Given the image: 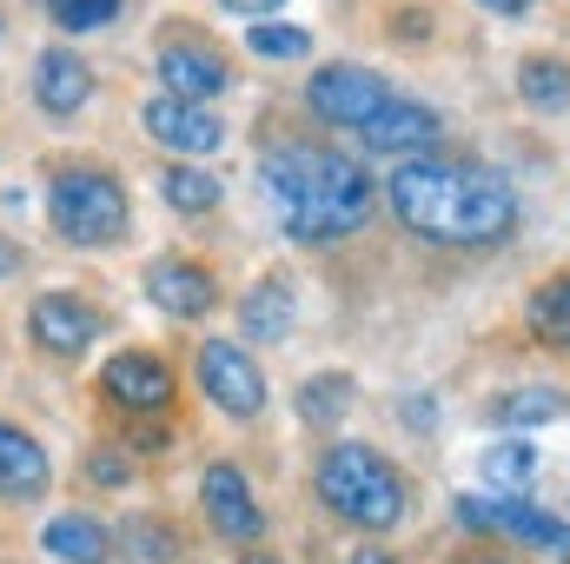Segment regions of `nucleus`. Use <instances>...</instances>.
I'll return each instance as SVG.
<instances>
[{
    "label": "nucleus",
    "instance_id": "nucleus-23",
    "mask_svg": "<svg viewBox=\"0 0 570 564\" xmlns=\"http://www.w3.org/2000/svg\"><path fill=\"white\" fill-rule=\"evenodd\" d=\"M246 54H259V60H305L312 54V33L298 20H253Z\"/></svg>",
    "mask_w": 570,
    "mask_h": 564
},
{
    "label": "nucleus",
    "instance_id": "nucleus-14",
    "mask_svg": "<svg viewBox=\"0 0 570 564\" xmlns=\"http://www.w3.org/2000/svg\"><path fill=\"white\" fill-rule=\"evenodd\" d=\"M146 299L173 319H199L219 305V280L193 260H159V266H146Z\"/></svg>",
    "mask_w": 570,
    "mask_h": 564
},
{
    "label": "nucleus",
    "instance_id": "nucleus-29",
    "mask_svg": "<svg viewBox=\"0 0 570 564\" xmlns=\"http://www.w3.org/2000/svg\"><path fill=\"white\" fill-rule=\"evenodd\" d=\"M352 564H399V558H385V552H358Z\"/></svg>",
    "mask_w": 570,
    "mask_h": 564
},
{
    "label": "nucleus",
    "instance_id": "nucleus-20",
    "mask_svg": "<svg viewBox=\"0 0 570 564\" xmlns=\"http://www.w3.org/2000/svg\"><path fill=\"white\" fill-rule=\"evenodd\" d=\"M159 193H166V206H173V213H213L226 186H219L213 173H199V166H166Z\"/></svg>",
    "mask_w": 570,
    "mask_h": 564
},
{
    "label": "nucleus",
    "instance_id": "nucleus-12",
    "mask_svg": "<svg viewBox=\"0 0 570 564\" xmlns=\"http://www.w3.org/2000/svg\"><path fill=\"white\" fill-rule=\"evenodd\" d=\"M438 140H444V120H438L431 107H419V100H392V107L365 127V146L385 153V159H431Z\"/></svg>",
    "mask_w": 570,
    "mask_h": 564
},
{
    "label": "nucleus",
    "instance_id": "nucleus-8",
    "mask_svg": "<svg viewBox=\"0 0 570 564\" xmlns=\"http://www.w3.org/2000/svg\"><path fill=\"white\" fill-rule=\"evenodd\" d=\"M199 512H206V525H213L219 538H233V545H253V538L266 532V512H259V498H253V485H246V471H239L233 458L206 465V478H199Z\"/></svg>",
    "mask_w": 570,
    "mask_h": 564
},
{
    "label": "nucleus",
    "instance_id": "nucleus-3",
    "mask_svg": "<svg viewBox=\"0 0 570 564\" xmlns=\"http://www.w3.org/2000/svg\"><path fill=\"white\" fill-rule=\"evenodd\" d=\"M325 512H338L345 525L358 532H392L405 525V478L392 471V458L379 445H358V438H338L318 451V471H312Z\"/></svg>",
    "mask_w": 570,
    "mask_h": 564
},
{
    "label": "nucleus",
    "instance_id": "nucleus-19",
    "mask_svg": "<svg viewBox=\"0 0 570 564\" xmlns=\"http://www.w3.org/2000/svg\"><path fill=\"white\" fill-rule=\"evenodd\" d=\"M345 406H352V379H345V372H312V379L298 386V419L305 425H338Z\"/></svg>",
    "mask_w": 570,
    "mask_h": 564
},
{
    "label": "nucleus",
    "instance_id": "nucleus-13",
    "mask_svg": "<svg viewBox=\"0 0 570 564\" xmlns=\"http://www.w3.org/2000/svg\"><path fill=\"white\" fill-rule=\"evenodd\" d=\"M33 100H40V114L73 120V114L94 100V67H87L73 47H47V54L33 60Z\"/></svg>",
    "mask_w": 570,
    "mask_h": 564
},
{
    "label": "nucleus",
    "instance_id": "nucleus-16",
    "mask_svg": "<svg viewBox=\"0 0 570 564\" xmlns=\"http://www.w3.org/2000/svg\"><path fill=\"white\" fill-rule=\"evenodd\" d=\"M40 545H47L60 564H107V552H114L107 525H100V518H87V512H60V518H47Z\"/></svg>",
    "mask_w": 570,
    "mask_h": 564
},
{
    "label": "nucleus",
    "instance_id": "nucleus-2",
    "mask_svg": "<svg viewBox=\"0 0 570 564\" xmlns=\"http://www.w3.org/2000/svg\"><path fill=\"white\" fill-rule=\"evenodd\" d=\"M259 186L298 246H332L372 220V179L338 146H279L259 159Z\"/></svg>",
    "mask_w": 570,
    "mask_h": 564
},
{
    "label": "nucleus",
    "instance_id": "nucleus-21",
    "mask_svg": "<svg viewBox=\"0 0 570 564\" xmlns=\"http://www.w3.org/2000/svg\"><path fill=\"white\" fill-rule=\"evenodd\" d=\"M484 478H491V492H518V485H531L538 478V451L524 445V438H498L491 451H484Z\"/></svg>",
    "mask_w": 570,
    "mask_h": 564
},
{
    "label": "nucleus",
    "instance_id": "nucleus-28",
    "mask_svg": "<svg viewBox=\"0 0 570 564\" xmlns=\"http://www.w3.org/2000/svg\"><path fill=\"white\" fill-rule=\"evenodd\" d=\"M478 7H491V13H531L538 0H478Z\"/></svg>",
    "mask_w": 570,
    "mask_h": 564
},
{
    "label": "nucleus",
    "instance_id": "nucleus-7",
    "mask_svg": "<svg viewBox=\"0 0 570 564\" xmlns=\"http://www.w3.org/2000/svg\"><path fill=\"white\" fill-rule=\"evenodd\" d=\"M199 392H206V406H219L226 419H239V425L266 412V372L233 339H206L199 346Z\"/></svg>",
    "mask_w": 570,
    "mask_h": 564
},
{
    "label": "nucleus",
    "instance_id": "nucleus-22",
    "mask_svg": "<svg viewBox=\"0 0 570 564\" xmlns=\"http://www.w3.org/2000/svg\"><path fill=\"white\" fill-rule=\"evenodd\" d=\"M570 399L564 392H551V386H518V392H504L498 406H491V419L498 425H544V419H558Z\"/></svg>",
    "mask_w": 570,
    "mask_h": 564
},
{
    "label": "nucleus",
    "instance_id": "nucleus-31",
    "mask_svg": "<svg viewBox=\"0 0 570 564\" xmlns=\"http://www.w3.org/2000/svg\"><path fill=\"white\" fill-rule=\"evenodd\" d=\"M464 564H511V558H464Z\"/></svg>",
    "mask_w": 570,
    "mask_h": 564
},
{
    "label": "nucleus",
    "instance_id": "nucleus-18",
    "mask_svg": "<svg viewBox=\"0 0 570 564\" xmlns=\"http://www.w3.org/2000/svg\"><path fill=\"white\" fill-rule=\"evenodd\" d=\"M518 94L531 114H564L570 107V60H551V54H531L518 67Z\"/></svg>",
    "mask_w": 570,
    "mask_h": 564
},
{
    "label": "nucleus",
    "instance_id": "nucleus-15",
    "mask_svg": "<svg viewBox=\"0 0 570 564\" xmlns=\"http://www.w3.org/2000/svg\"><path fill=\"white\" fill-rule=\"evenodd\" d=\"M47 492V451L20 425L0 419V498H40Z\"/></svg>",
    "mask_w": 570,
    "mask_h": 564
},
{
    "label": "nucleus",
    "instance_id": "nucleus-26",
    "mask_svg": "<svg viewBox=\"0 0 570 564\" xmlns=\"http://www.w3.org/2000/svg\"><path fill=\"white\" fill-rule=\"evenodd\" d=\"M87 471H94V485H127V478H134V465H127L120 451H94Z\"/></svg>",
    "mask_w": 570,
    "mask_h": 564
},
{
    "label": "nucleus",
    "instance_id": "nucleus-25",
    "mask_svg": "<svg viewBox=\"0 0 570 564\" xmlns=\"http://www.w3.org/2000/svg\"><path fill=\"white\" fill-rule=\"evenodd\" d=\"M120 7H127V0H47V13H53V27H60V33L114 27V20H120Z\"/></svg>",
    "mask_w": 570,
    "mask_h": 564
},
{
    "label": "nucleus",
    "instance_id": "nucleus-11",
    "mask_svg": "<svg viewBox=\"0 0 570 564\" xmlns=\"http://www.w3.org/2000/svg\"><path fill=\"white\" fill-rule=\"evenodd\" d=\"M100 392L120 406V412H140V419H153V412H166L173 406V372L153 359V352H120V359H107V372H100Z\"/></svg>",
    "mask_w": 570,
    "mask_h": 564
},
{
    "label": "nucleus",
    "instance_id": "nucleus-6",
    "mask_svg": "<svg viewBox=\"0 0 570 564\" xmlns=\"http://www.w3.org/2000/svg\"><path fill=\"white\" fill-rule=\"evenodd\" d=\"M159 87L173 94V100H219L226 87H233V67H226V54L213 47V40H199V27H166V40H159Z\"/></svg>",
    "mask_w": 570,
    "mask_h": 564
},
{
    "label": "nucleus",
    "instance_id": "nucleus-10",
    "mask_svg": "<svg viewBox=\"0 0 570 564\" xmlns=\"http://www.w3.org/2000/svg\"><path fill=\"white\" fill-rule=\"evenodd\" d=\"M140 120H146V134L166 146V153H179V159H199V153H219L226 146V120L213 107H199V100L159 94V100H146Z\"/></svg>",
    "mask_w": 570,
    "mask_h": 564
},
{
    "label": "nucleus",
    "instance_id": "nucleus-9",
    "mask_svg": "<svg viewBox=\"0 0 570 564\" xmlns=\"http://www.w3.org/2000/svg\"><path fill=\"white\" fill-rule=\"evenodd\" d=\"M27 332H33V346H40L47 359H80V352L100 339V312H94V299H80V292H40L33 312H27Z\"/></svg>",
    "mask_w": 570,
    "mask_h": 564
},
{
    "label": "nucleus",
    "instance_id": "nucleus-5",
    "mask_svg": "<svg viewBox=\"0 0 570 564\" xmlns=\"http://www.w3.org/2000/svg\"><path fill=\"white\" fill-rule=\"evenodd\" d=\"M399 94L385 87V74H372V67H358V60H332V67H318L312 80H305V107L325 120V127H372L385 107H392Z\"/></svg>",
    "mask_w": 570,
    "mask_h": 564
},
{
    "label": "nucleus",
    "instance_id": "nucleus-24",
    "mask_svg": "<svg viewBox=\"0 0 570 564\" xmlns=\"http://www.w3.org/2000/svg\"><path fill=\"white\" fill-rule=\"evenodd\" d=\"M531 332L551 346H570V273L531 292Z\"/></svg>",
    "mask_w": 570,
    "mask_h": 564
},
{
    "label": "nucleus",
    "instance_id": "nucleus-1",
    "mask_svg": "<svg viewBox=\"0 0 570 564\" xmlns=\"http://www.w3.org/2000/svg\"><path fill=\"white\" fill-rule=\"evenodd\" d=\"M392 220L431 246H498L518 226V193L478 159H405L379 186Z\"/></svg>",
    "mask_w": 570,
    "mask_h": 564
},
{
    "label": "nucleus",
    "instance_id": "nucleus-30",
    "mask_svg": "<svg viewBox=\"0 0 570 564\" xmlns=\"http://www.w3.org/2000/svg\"><path fill=\"white\" fill-rule=\"evenodd\" d=\"M246 564H285V558H273V552H246Z\"/></svg>",
    "mask_w": 570,
    "mask_h": 564
},
{
    "label": "nucleus",
    "instance_id": "nucleus-27",
    "mask_svg": "<svg viewBox=\"0 0 570 564\" xmlns=\"http://www.w3.org/2000/svg\"><path fill=\"white\" fill-rule=\"evenodd\" d=\"M219 7H226V13H253V20H273L285 0H219Z\"/></svg>",
    "mask_w": 570,
    "mask_h": 564
},
{
    "label": "nucleus",
    "instance_id": "nucleus-17",
    "mask_svg": "<svg viewBox=\"0 0 570 564\" xmlns=\"http://www.w3.org/2000/svg\"><path fill=\"white\" fill-rule=\"evenodd\" d=\"M239 325H246V339H259V346L285 339V332H292V285L259 280L246 299H239Z\"/></svg>",
    "mask_w": 570,
    "mask_h": 564
},
{
    "label": "nucleus",
    "instance_id": "nucleus-4",
    "mask_svg": "<svg viewBox=\"0 0 570 564\" xmlns=\"http://www.w3.org/2000/svg\"><path fill=\"white\" fill-rule=\"evenodd\" d=\"M47 220H53V233L67 246L107 253V246H120L134 233V200L107 166H60L47 179Z\"/></svg>",
    "mask_w": 570,
    "mask_h": 564
}]
</instances>
